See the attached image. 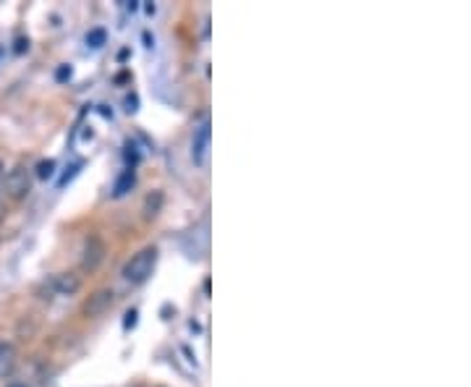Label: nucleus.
<instances>
[{
    "label": "nucleus",
    "instance_id": "3",
    "mask_svg": "<svg viewBox=\"0 0 471 387\" xmlns=\"http://www.w3.org/2000/svg\"><path fill=\"white\" fill-rule=\"evenodd\" d=\"M48 291L55 293V296H76L81 291V278L76 272H61V275H52L50 283H48Z\"/></svg>",
    "mask_w": 471,
    "mask_h": 387
},
{
    "label": "nucleus",
    "instance_id": "5",
    "mask_svg": "<svg viewBox=\"0 0 471 387\" xmlns=\"http://www.w3.org/2000/svg\"><path fill=\"white\" fill-rule=\"evenodd\" d=\"M207 157H209V123L205 121L194 131V139H191V160H194V165L205 168L207 165Z\"/></svg>",
    "mask_w": 471,
    "mask_h": 387
},
{
    "label": "nucleus",
    "instance_id": "4",
    "mask_svg": "<svg viewBox=\"0 0 471 387\" xmlns=\"http://www.w3.org/2000/svg\"><path fill=\"white\" fill-rule=\"evenodd\" d=\"M105 259V244L103 238L97 236H90L87 244H84V251H81V270L84 272H94Z\"/></svg>",
    "mask_w": 471,
    "mask_h": 387
},
{
    "label": "nucleus",
    "instance_id": "8",
    "mask_svg": "<svg viewBox=\"0 0 471 387\" xmlns=\"http://www.w3.org/2000/svg\"><path fill=\"white\" fill-rule=\"evenodd\" d=\"M13 364H16V348L11 343L0 340V375H8L13 369Z\"/></svg>",
    "mask_w": 471,
    "mask_h": 387
},
{
    "label": "nucleus",
    "instance_id": "6",
    "mask_svg": "<svg viewBox=\"0 0 471 387\" xmlns=\"http://www.w3.org/2000/svg\"><path fill=\"white\" fill-rule=\"evenodd\" d=\"M113 301H116V293L110 291V288H100V291H94L90 298H87V304H84V314L87 317H103L105 311L113 306Z\"/></svg>",
    "mask_w": 471,
    "mask_h": 387
},
{
    "label": "nucleus",
    "instance_id": "2",
    "mask_svg": "<svg viewBox=\"0 0 471 387\" xmlns=\"http://www.w3.org/2000/svg\"><path fill=\"white\" fill-rule=\"evenodd\" d=\"M29 189H32V176H29L26 165H16L13 170H8V176H6V193L11 196L13 202L24 199Z\"/></svg>",
    "mask_w": 471,
    "mask_h": 387
},
{
    "label": "nucleus",
    "instance_id": "9",
    "mask_svg": "<svg viewBox=\"0 0 471 387\" xmlns=\"http://www.w3.org/2000/svg\"><path fill=\"white\" fill-rule=\"evenodd\" d=\"M163 191H155V193H149L147 199H144V218L147 220H152L160 215V207H163Z\"/></svg>",
    "mask_w": 471,
    "mask_h": 387
},
{
    "label": "nucleus",
    "instance_id": "18",
    "mask_svg": "<svg viewBox=\"0 0 471 387\" xmlns=\"http://www.w3.org/2000/svg\"><path fill=\"white\" fill-rule=\"evenodd\" d=\"M0 55H3V48H0Z\"/></svg>",
    "mask_w": 471,
    "mask_h": 387
},
{
    "label": "nucleus",
    "instance_id": "15",
    "mask_svg": "<svg viewBox=\"0 0 471 387\" xmlns=\"http://www.w3.org/2000/svg\"><path fill=\"white\" fill-rule=\"evenodd\" d=\"M55 76L61 79V81H63V79H71V68H68V65H61V68H58V74H55Z\"/></svg>",
    "mask_w": 471,
    "mask_h": 387
},
{
    "label": "nucleus",
    "instance_id": "11",
    "mask_svg": "<svg viewBox=\"0 0 471 387\" xmlns=\"http://www.w3.org/2000/svg\"><path fill=\"white\" fill-rule=\"evenodd\" d=\"M52 173H55V163L52 160H42L37 165V176L39 178H50Z\"/></svg>",
    "mask_w": 471,
    "mask_h": 387
},
{
    "label": "nucleus",
    "instance_id": "14",
    "mask_svg": "<svg viewBox=\"0 0 471 387\" xmlns=\"http://www.w3.org/2000/svg\"><path fill=\"white\" fill-rule=\"evenodd\" d=\"M134 324H136V309L126 311V322H123V327L129 330V327H134Z\"/></svg>",
    "mask_w": 471,
    "mask_h": 387
},
{
    "label": "nucleus",
    "instance_id": "13",
    "mask_svg": "<svg viewBox=\"0 0 471 387\" xmlns=\"http://www.w3.org/2000/svg\"><path fill=\"white\" fill-rule=\"evenodd\" d=\"M24 50H29V39L19 37V39H16V48H13V52H16V55H21Z\"/></svg>",
    "mask_w": 471,
    "mask_h": 387
},
{
    "label": "nucleus",
    "instance_id": "7",
    "mask_svg": "<svg viewBox=\"0 0 471 387\" xmlns=\"http://www.w3.org/2000/svg\"><path fill=\"white\" fill-rule=\"evenodd\" d=\"M136 183V173H134V168H126L121 176H118L116 186H113V196L116 199H121V196H126V193L131 191V186Z\"/></svg>",
    "mask_w": 471,
    "mask_h": 387
},
{
    "label": "nucleus",
    "instance_id": "1",
    "mask_svg": "<svg viewBox=\"0 0 471 387\" xmlns=\"http://www.w3.org/2000/svg\"><path fill=\"white\" fill-rule=\"evenodd\" d=\"M155 262H157V249L155 246H144L142 251H136V254L126 262L123 278L134 285L144 283V280L152 275V270H155Z\"/></svg>",
    "mask_w": 471,
    "mask_h": 387
},
{
    "label": "nucleus",
    "instance_id": "12",
    "mask_svg": "<svg viewBox=\"0 0 471 387\" xmlns=\"http://www.w3.org/2000/svg\"><path fill=\"white\" fill-rule=\"evenodd\" d=\"M78 168H81V165H78V163H76V165H71V168H65V170H68V173H65L63 178H61V181H58V186H65V183L71 181V178H74V176H76V170H78Z\"/></svg>",
    "mask_w": 471,
    "mask_h": 387
},
{
    "label": "nucleus",
    "instance_id": "17",
    "mask_svg": "<svg viewBox=\"0 0 471 387\" xmlns=\"http://www.w3.org/2000/svg\"><path fill=\"white\" fill-rule=\"evenodd\" d=\"M8 387H26V385H21V382H13V385H8Z\"/></svg>",
    "mask_w": 471,
    "mask_h": 387
},
{
    "label": "nucleus",
    "instance_id": "16",
    "mask_svg": "<svg viewBox=\"0 0 471 387\" xmlns=\"http://www.w3.org/2000/svg\"><path fill=\"white\" fill-rule=\"evenodd\" d=\"M3 176H6V168H3V163H0V178H3Z\"/></svg>",
    "mask_w": 471,
    "mask_h": 387
},
{
    "label": "nucleus",
    "instance_id": "10",
    "mask_svg": "<svg viewBox=\"0 0 471 387\" xmlns=\"http://www.w3.org/2000/svg\"><path fill=\"white\" fill-rule=\"evenodd\" d=\"M87 45H90V48H103V45H105V32H103V29H92L90 34H87Z\"/></svg>",
    "mask_w": 471,
    "mask_h": 387
}]
</instances>
